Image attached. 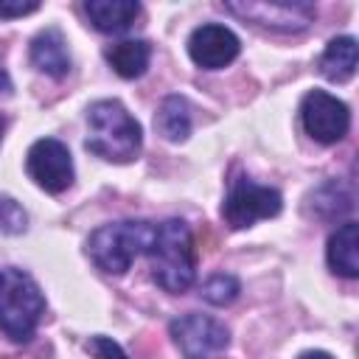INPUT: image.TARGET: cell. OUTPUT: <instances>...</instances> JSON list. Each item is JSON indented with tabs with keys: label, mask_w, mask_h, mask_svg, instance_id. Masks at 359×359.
Wrapping results in <instances>:
<instances>
[{
	"label": "cell",
	"mask_w": 359,
	"mask_h": 359,
	"mask_svg": "<svg viewBox=\"0 0 359 359\" xmlns=\"http://www.w3.org/2000/svg\"><path fill=\"white\" fill-rule=\"evenodd\" d=\"M31 62L45 76H53V79L67 76L70 53H67V42H65L59 28H45V31H39L34 36V42H31Z\"/></svg>",
	"instance_id": "obj_11"
},
{
	"label": "cell",
	"mask_w": 359,
	"mask_h": 359,
	"mask_svg": "<svg viewBox=\"0 0 359 359\" xmlns=\"http://www.w3.org/2000/svg\"><path fill=\"white\" fill-rule=\"evenodd\" d=\"M238 50H241L238 36L219 22H205L194 28V34L188 36V53L205 70H219L230 65L238 56Z\"/></svg>",
	"instance_id": "obj_10"
},
{
	"label": "cell",
	"mask_w": 359,
	"mask_h": 359,
	"mask_svg": "<svg viewBox=\"0 0 359 359\" xmlns=\"http://www.w3.org/2000/svg\"><path fill=\"white\" fill-rule=\"evenodd\" d=\"M238 280L233 278V275H224V272H216V275H210L208 280H205V286H202V297L208 300V303H213V306H227V303H233L236 297H238Z\"/></svg>",
	"instance_id": "obj_17"
},
{
	"label": "cell",
	"mask_w": 359,
	"mask_h": 359,
	"mask_svg": "<svg viewBox=\"0 0 359 359\" xmlns=\"http://www.w3.org/2000/svg\"><path fill=\"white\" fill-rule=\"evenodd\" d=\"M300 121H303V129L317 143L328 146L348 135L351 112H348V104L339 101L337 95H331L325 90H311L300 101Z\"/></svg>",
	"instance_id": "obj_6"
},
{
	"label": "cell",
	"mask_w": 359,
	"mask_h": 359,
	"mask_svg": "<svg viewBox=\"0 0 359 359\" xmlns=\"http://www.w3.org/2000/svg\"><path fill=\"white\" fill-rule=\"evenodd\" d=\"M84 11L101 34H121L137 20L140 3H135V0H87Z\"/></svg>",
	"instance_id": "obj_13"
},
{
	"label": "cell",
	"mask_w": 359,
	"mask_h": 359,
	"mask_svg": "<svg viewBox=\"0 0 359 359\" xmlns=\"http://www.w3.org/2000/svg\"><path fill=\"white\" fill-rule=\"evenodd\" d=\"M320 70L331 81H348L356 73V39L353 36H337L328 42L320 59Z\"/></svg>",
	"instance_id": "obj_16"
},
{
	"label": "cell",
	"mask_w": 359,
	"mask_h": 359,
	"mask_svg": "<svg viewBox=\"0 0 359 359\" xmlns=\"http://www.w3.org/2000/svg\"><path fill=\"white\" fill-rule=\"evenodd\" d=\"M171 337L185 359H210L230 342L227 328L208 314H185L171 323Z\"/></svg>",
	"instance_id": "obj_8"
},
{
	"label": "cell",
	"mask_w": 359,
	"mask_h": 359,
	"mask_svg": "<svg viewBox=\"0 0 359 359\" xmlns=\"http://www.w3.org/2000/svg\"><path fill=\"white\" fill-rule=\"evenodd\" d=\"M87 149L109 163H129L137 157L143 132L129 109L115 98H101L87 109Z\"/></svg>",
	"instance_id": "obj_2"
},
{
	"label": "cell",
	"mask_w": 359,
	"mask_h": 359,
	"mask_svg": "<svg viewBox=\"0 0 359 359\" xmlns=\"http://www.w3.org/2000/svg\"><path fill=\"white\" fill-rule=\"evenodd\" d=\"M45 311L36 280L22 269H0V331L14 342H28Z\"/></svg>",
	"instance_id": "obj_3"
},
{
	"label": "cell",
	"mask_w": 359,
	"mask_h": 359,
	"mask_svg": "<svg viewBox=\"0 0 359 359\" xmlns=\"http://www.w3.org/2000/svg\"><path fill=\"white\" fill-rule=\"evenodd\" d=\"M154 126L157 132L171 140V143H180L191 135V107L182 95H168L163 98L157 115H154Z\"/></svg>",
	"instance_id": "obj_15"
},
{
	"label": "cell",
	"mask_w": 359,
	"mask_h": 359,
	"mask_svg": "<svg viewBox=\"0 0 359 359\" xmlns=\"http://www.w3.org/2000/svg\"><path fill=\"white\" fill-rule=\"evenodd\" d=\"M25 224H28V213L22 210V205L14 196L0 194V233L17 236L25 230Z\"/></svg>",
	"instance_id": "obj_18"
},
{
	"label": "cell",
	"mask_w": 359,
	"mask_h": 359,
	"mask_svg": "<svg viewBox=\"0 0 359 359\" xmlns=\"http://www.w3.org/2000/svg\"><path fill=\"white\" fill-rule=\"evenodd\" d=\"M151 258V275L165 292H185L196 278V250L191 227L182 219L154 224V238L146 252Z\"/></svg>",
	"instance_id": "obj_1"
},
{
	"label": "cell",
	"mask_w": 359,
	"mask_h": 359,
	"mask_svg": "<svg viewBox=\"0 0 359 359\" xmlns=\"http://www.w3.org/2000/svg\"><path fill=\"white\" fill-rule=\"evenodd\" d=\"M25 168L48 194H62L73 185V157L56 137H39L25 154Z\"/></svg>",
	"instance_id": "obj_7"
},
{
	"label": "cell",
	"mask_w": 359,
	"mask_h": 359,
	"mask_svg": "<svg viewBox=\"0 0 359 359\" xmlns=\"http://www.w3.org/2000/svg\"><path fill=\"white\" fill-rule=\"evenodd\" d=\"M0 135H3V118H0Z\"/></svg>",
	"instance_id": "obj_23"
},
{
	"label": "cell",
	"mask_w": 359,
	"mask_h": 359,
	"mask_svg": "<svg viewBox=\"0 0 359 359\" xmlns=\"http://www.w3.org/2000/svg\"><path fill=\"white\" fill-rule=\"evenodd\" d=\"M328 266L342 278L359 275V224L345 222L328 238Z\"/></svg>",
	"instance_id": "obj_12"
},
{
	"label": "cell",
	"mask_w": 359,
	"mask_h": 359,
	"mask_svg": "<svg viewBox=\"0 0 359 359\" xmlns=\"http://www.w3.org/2000/svg\"><path fill=\"white\" fill-rule=\"evenodd\" d=\"M224 8L247 22L275 28V31H303L314 20L311 3H283V0H244V3H224Z\"/></svg>",
	"instance_id": "obj_9"
},
{
	"label": "cell",
	"mask_w": 359,
	"mask_h": 359,
	"mask_svg": "<svg viewBox=\"0 0 359 359\" xmlns=\"http://www.w3.org/2000/svg\"><path fill=\"white\" fill-rule=\"evenodd\" d=\"M11 93V79H8V73L0 67V95H8Z\"/></svg>",
	"instance_id": "obj_21"
},
{
	"label": "cell",
	"mask_w": 359,
	"mask_h": 359,
	"mask_svg": "<svg viewBox=\"0 0 359 359\" xmlns=\"http://www.w3.org/2000/svg\"><path fill=\"white\" fill-rule=\"evenodd\" d=\"M36 8H39L36 0H0V17H25Z\"/></svg>",
	"instance_id": "obj_20"
},
{
	"label": "cell",
	"mask_w": 359,
	"mask_h": 359,
	"mask_svg": "<svg viewBox=\"0 0 359 359\" xmlns=\"http://www.w3.org/2000/svg\"><path fill=\"white\" fill-rule=\"evenodd\" d=\"M154 238L151 222H112L101 224L87 238V255L109 275H123L137 255H146Z\"/></svg>",
	"instance_id": "obj_4"
},
{
	"label": "cell",
	"mask_w": 359,
	"mask_h": 359,
	"mask_svg": "<svg viewBox=\"0 0 359 359\" xmlns=\"http://www.w3.org/2000/svg\"><path fill=\"white\" fill-rule=\"evenodd\" d=\"M283 208V199L275 188L269 185H258L247 177H238L222 205V216L233 230H244L261 219H272L278 216Z\"/></svg>",
	"instance_id": "obj_5"
},
{
	"label": "cell",
	"mask_w": 359,
	"mask_h": 359,
	"mask_svg": "<svg viewBox=\"0 0 359 359\" xmlns=\"http://www.w3.org/2000/svg\"><path fill=\"white\" fill-rule=\"evenodd\" d=\"M87 351L93 353V359H129L123 353V348L109 337H90Z\"/></svg>",
	"instance_id": "obj_19"
},
{
	"label": "cell",
	"mask_w": 359,
	"mask_h": 359,
	"mask_svg": "<svg viewBox=\"0 0 359 359\" xmlns=\"http://www.w3.org/2000/svg\"><path fill=\"white\" fill-rule=\"evenodd\" d=\"M104 56L121 79H137L146 73V67L151 62V45L146 39H121V42L109 45L104 50Z\"/></svg>",
	"instance_id": "obj_14"
},
{
	"label": "cell",
	"mask_w": 359,
	"mask_h": 359,
	"mask_svg": "<svg viewBox=\"0 0 359 359\" xmlns=\"http://www.w3.org/2000/svg\"><path fill=\"white\" fill-rule=\"evenodd\" d=\"M297 359H334V356L325 353V351H309V353H300Z\"/></svg>",
	"instance_id": "obj_22"
}]
</instances>
